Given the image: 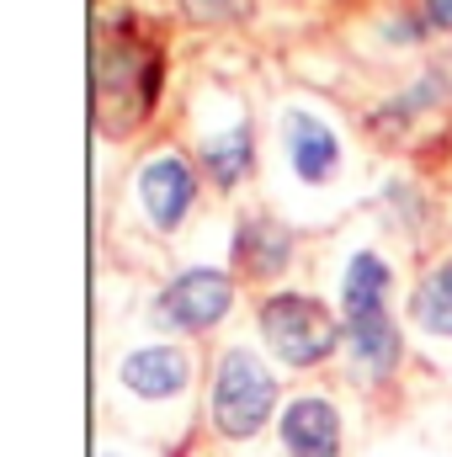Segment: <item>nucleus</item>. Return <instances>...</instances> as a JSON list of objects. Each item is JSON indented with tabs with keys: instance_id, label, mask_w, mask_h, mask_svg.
Returning a JSON list of instances; mask_svg holds the SVG:
<instances>
[{
	"instance_id": "obj_1",
	"label": "nucleus",
	"mask_w": 452,
	"mask_h": 457,
	"mask_svg": "<svg viewBox=\"0 0 452 457\" xmlns=\"http://www.w3.org/2000/svg\"><path fill=\"white\" fill-rule=\"evenodd\" d=\"M272 404H277V378L266 372V361L245 345L224 351V361L213 372V420H219V431L234 436V442L255 436L272 420Z\"/></svg>"
},
{
	"instance_id": "obj_2",
	"label": "nucleus",
	"mask_w": 452,
	"mask_h": 457,
	"mask_svg": "<svg viewBox=\"0 0 452 457\" xmlns=\"http://www.w3.org/2000/svg\"><path fill=\"white\" fill-rule=\"evenodd\" d=\"M261 336L288 367H314L340 345V325L331 320L325 303L304 293H277L261 303Z\"/></svg>"
},
{
	"instance_id": "obj_3",
	"label": "nucleus",
	"mask_w": 452,
	"mask_h": 457,
	"mask_svg": "<svg viewBox=\"0 0 452 457\" xmlns=\"http://www.w3.org/2000/svg\"><path fill=\"white\" fill-rule=\"evenodd\" d=\"M229 303H234V282H229V271L192 266V271H181V277L155 298L149 314H155L160 330H181V336H192V330H213V325L229 314Z\"/></svg>"
},
{
	"instance_id": "obj_4",
	"label": "nucleus",
	"mask_w": 452,
	"mask_h": 457,
	"mask_svg": "<svg viewBox=\"0 0 452 457\" xmlns=\"http://www.w3.org/2000/svg\"><path fill=\"white\" fill-rule=\"evenodd\" d=\"M192 197H197V176H192V165H187L176 149H160V154L138 170V203H144L149 224L160 228V234L181 228Z\"/></svg>"
},
{
	"instance_id": "obj_5",
	"label": "nucleus",
	"mask_w": 452,
	"mask_h": 457,
	"mask_svg": "<svg viewBox=\"0 0 452 457\" xmlns=\"http://www.w3.org/2000/svg\"><path fill=\"white\" fill-rule=\"evenodd\" d=\"M282 144H288V160H293L298 181H314V187H320V181L336 176L340 144L314 112H288L282 117Z\"/></svg>"
},
{
	"instance_id": "obj_6",
	"label": "nucleus",
	"mask_w": 452,
	"mask_h": 457,
	"mask_svg": "<svg viewBox=\"0 0 452 457\" xmlns=\"http://www.w3.org/2000/svg\"><path fill=\"white\" fill-rule=\"evenodd\" d=\"M288 457H340V415L325 399H293L282 410Z\"/></svg>"
},
{
	"instance_id": "obj_7",
	"label": "nucleus",
	"mask_w": 452,
	"mask_h": 457,
	"mask_svg": "<svg viewBox=\"0 0 452 457\" xmlns=\"http://www.w3.org/2000/svg\"><path fill=\"white\" fill-rule=\"evenodd\" d=\"M122 383L144 399H171L192 383V361L176 345H144V351L122 356Z\"/></svg>"
},
{
	"instance_id": "obj_8",
	"label": "nucleus",
	"mask_w": 452,
	"mask_h": 457,
	"mask_svg": "<svg viewBox=\"0 0 452 457\" xmlns=\"http://www.w3.org/2000/svg\"><path fill=\"white\" fill-rule=\"evenodd\" d=\"M346 351H351V361H356V372L362 378H372V383H383L394 367H399V330H394V320H389V309H378V314H362V320H346Z\"/></svg>"
},
{
	"instance_id": "obj_9",
	"label": "nucleus",
	"mask_w": 452,
	"mask_h": 457,
	"mask_svg": "<svg viewBox=\"0 0 452 457\" xmlns=\"http://www.w3.org/2000/svg\"><path fill=\"white\" fill-rule=\"evenodd\" d=\"M389 282H394L389 261L372 255V250H356V255L346 261V277H340V309H346V320L378 314L383 298H389Z\"/></svg>"
},
{
	"instance_id": "obj_10",
	"label": "nucleus",
	"mask_w": 452,
	"mask_h": 457,
	"mask_svg": "<svg viewBox=\"0 0 452 457\" xmlns=\"http://www.w3.org/2000/svg\"><path fill=\"white\" fill-rule=\"evenodd\" d=\"M293 255V234L272 219H245L239 234H234V261L255 277H277Z\"/></svg>"
},
{
	"instance_id": "obj_11",
	"label": "nucleus",
	"mask_w": 452,
	"mask_h": 457,
	"mask_svg": "<svg viewBox=\"0 0 452 457\" xmlns=\"http://www.w3.org/2000/svg\"><path fill=\"white\" fill-rule=\"evenodd\" d=\"M203 165H208V176H213L219 187H234V181L250 170V128L234 122L229 133H213V138L203 144Z\"/></svg>"
},
{
	"instance_id": "obj_12",
	"label": "nucleus",
	"mask_w": 452,
	"mask_h": 457,
	"mask_svg": "<svg viewBox=\"0 0 452 457\" xmlns=\"http://www.w3.org/2000/svg\"><path fill=\"white\" fill-rule=\"evenodd\" d=\"M410 314H415V325H421L426 336H442V341H452V293L437 282V277H426V282L415 287Z\"/></svg>"
},
{
	"instance_id": "obj_13",
	"label": "nucleus",
	"mask_w": 452,
	"mask_h": 457,
	"mask_svg": "<svg viewBox=\"0 0 452 457\" xmlns=\"http://www.w3.org/2000/svg\"><path fill=\"white\" fill-rule=\"evenodd\" d=\"M181 5H187L197 21H213V16H224L229 11V0H181Z\"/></svg>"
},
{
	"instance_id": "obj_14",
	"label": "nucleus",
	"mask_w": 452,
	"mask_h": 457,
	"mask_svg": "<svg viewBox=\"0 0 452 457\" xmlns=\"http://www.w3.org/2000/svg\"><path fill=\"white\" fill-rule=\"evenodd\" d=\"M426 5H431V16H437V21H452V0H426Z\"/></svg>"
}]
</instances>
